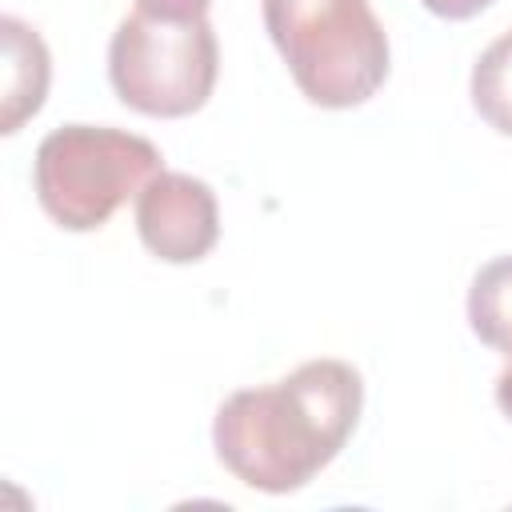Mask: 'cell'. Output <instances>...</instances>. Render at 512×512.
I'll return each instance as SVG.
<instances>
[{"label":"cell","instance_id":"4","mask_svg":"<svg viewBox=\"0 0 512 512\" xmlns=\"http://www.w3.org/2000/svg\"><path fill=\"white\" fill-rule=\"evenodd\" d=\"M220 76V44L200 20H160L148 12H132L116 24L108 44V80L140 116H192L208 104Z\"/></svg>","mask_w":512,"mask_h":512},{"label":"cell","instance_id":"9","mask_svg":"<svg viewBox=\"0 0 512 512\" xmlns=\"http://www.w3.org/2000/svg\"><path fill=\"white\" fill-rule=\"evenodd\" d=\"M212 0H136V12L160 16V20H200L208 16Z\"/></svg>","mask_w":512,"mask_h":512},{"label":"cell","instance_id":"3","mask_svg":"<svg viewBox=\"0 0 512 512\" xmlns=\"http://www.w3.org/2000/svg\"><path fill=\"white\" fill-rule=\"evenodd\" d=\"M160 148L108 124L52 128L32 164L40 208L68 232H96L160 172Z\"/></svg>","mask_w":512,"mask_h":512},{"label":"cell","instance_id":"1","mask_svg":"<svg viewBox=\"0 0 512 512\" xmlns=\"http://www.w3.org/2000/svg\"><path fill=\"white\" fill-rule=\"evenodd\" d=\"M364 408L360 372L344 360H304L276 384L232 392L212 420L216 460L248 488H304L348 444Z\"/></svg>","mask_w":512,"mask_h":512},{"label":"cell","instance_id":"2","mask_svg":"<svg viewBox=\"0 0 512 512\" xmlns=\"http://www.w3.org/2000/svg\"><path fill=\"white\" fill-rule=\"evenodd\" d=\"M264 28L320 108H356L388 80V32L368 0H264Z\"/></svg>","mask_w":512,"mask_h":512},{"label":"cell","instance_id":"6","mask_svg":"<svg viewBox=\"0 0 512 512\" xmlns=\"http://www.w3.org/2000/svg\"><path fill=\"white\" fill-rule=\"evenodd\" d=\"M0 32H4V116H0V132H16L28 116L40 112L52 64H48V48H44L40 32L32 24H24L20 16H4Z\"/></svg>","mask_w":512,"mask_h":512},{"label":"cell","instance_id":"7","mask_svg":"<svg viewBox=\"0 0 512 512\" xmlns=\"http://www.w3.org/2000/svg\"><path fill=\"white\" fill-rule=\"evenodd\" d=\"M468 324L480 344L512 356V252L480 264L468 288Z\"/></svg>","mask_w":512,"mask_h":512},{"label":"cell","instance_id":"8","mask_svg":"<svg viewBox=\"0 0 512 512\" xmlns=\"http://www.w3.org/2000/svg\"><path fill=\"white\" fill-rule=\"evenodd\" d=\"M472 108L488 128L512 136V28L500 32L472 64Z\"/></svg>","mask_w":512,"mask_h":512},{"label":"cell","instance_id":"10","mask_svg":"<svg viewBox=\"0 0 512 512\" xmlns=\"http://www.w3.org/2000/svg\"><path fill=\"white\" fill-rule=\"evenodd\" d=\"M432 16H440V20H468V16H476V12H484L492 0H420Z\"/></svg>","mask_w":512,"mask_h":512},{"label":"cell","instance_id":"5","mask_svg":"<svg viewBox=\"0 0 512 512\" xmlns=\"http://www.w3.org/2000/svg\"><path fill=\"white\" fill-rule=\"evenodd\" d=\"M140 244L164 264H196L220 240V204L212 184L188 172H156L136 196Z\"/></svg>","mask_w":512,"mask_h":512},{"label":"cell","instance_id":"11","mask_svg":"<svg viewBox=\"0 0 512 512\" xmlns=\"http://www.w3.org/2000/svg\"><path fill=\"white\" fill-rule=\"evenodd\" d=\"M496 404H500V412L512 420V364L496 376Z\"/></svg>","mask_w":512,"mask_h":512}]
</instances>
